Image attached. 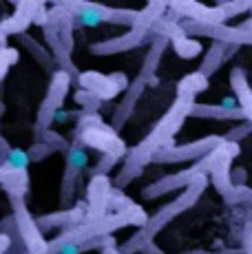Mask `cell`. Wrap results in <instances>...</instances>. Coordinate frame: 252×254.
I'll use <instances>...</instances> for the list:
<instances>
[{
  "label": "cell",
  "mask_w": 252,
  "mask_h": 254,
  "mask_svg": "<svg viewBox=\"0 0 252 254\" xmlns=\"http://www.w3.org/2000/svg\"><path fill=\"white\" fill-rule=\"evenodd\" d=\"M192 104H195L192 97H177L175 104L171 106V111L155 124V128L151 133L139 141L135 148L126 150L124 168L120 170L118 177H115V190H122L133 182V179H137L139 175L144 173V168L151 164V157L157 150L166 148V146H173V139H175L177 130L182 128L184 120L190 115Z\"/></svg>",
  "instance_id": "obj_1"
},
{
  "label": "cell",
  "mask_w": 252,
  "mask_h": 254,
  "mask_svg": "<svg viewBox=\"0 0 252 254\" xmlns=\"http://www.w3.org/2000/svg\"><path fill=\"white\" fill-rule=\"evenodd\" d=\"M206 186H208V177L203 175V177H199L197 182H192L188 188H184V192L179 194L175 201H171L168 206L159 208V212H155L153 217H148L146 221H144V226L118 248V252L120 254H137L146 243H151L153 239L162 232L164 226H168L173 219H177L182 212H186L188 208L195 206L197 199H199L201 192L206 190Z\"/></svg>",
  "instance_id": "obj_2"
},
{
  "label": "cell",
  "mask_w": 252,
  "mask_h": 254,
  "mask_svg": "<svg viewBox=\"0 0 252 254\" xmlns=\"http://www.w3.org/2000/svg\"><path fill=\"white\" fill-rule=\"evenodd\" d=\"M69 86H71V77L62 71H56L51 75V82H49V91H47L45 100H42L40 109H38V117H36V126H33V135H40L45 130L51 128L53 124V115L62 109L64 104V97L69 93Z\"/></svg>",
  "instance_id": "obj_3"
},
{
  "label": "cell",
  "mask_w": 252,
  "mask_h": 254,
  "mask_svg": "<svg viewBox=\"0 0 252 254\" xmlns=\"http://www.w3.org/2000/svg\"><path fill=\"white\" fill-rule=\"evenodd\" d=\"M224 144L221 135H210L197 141H190L186 146H166V148L157 150L151 157V164H179V162H199L208 153Z\"/></svg>",
  "instance_id": "obj_4"
},
{
  "label": "cell",
  "mask_w": 252,
  "mask_h": 254,
  "mask_svg": "<svg viewBox=\"0 0 252 254\" xmlns=\"http://www.w3.org/2000/svg\"><path fill=\"white\" fill-rule=\"evenodd\" d=\"M179 29L184 31V36H199V38H210L221 45H250L252 47V31H246L241 27H226V24H197L190 20H182Z\"/></svg>",
  "instance_id": "obj_5"
},
{
  "label": "cell",
  "mask_w": 252,
  "mask_h": 254,
  "mask_svg": "<svg viewBox=\"0 0 252 254\" xmlns=\"http://www.w3.org/2000/svg\"><path fill=\"white\" fill-rule=\"evenodd\" d=\"M80 141L86 146H91V148H98L100 153H104V155H113V157H118V159L126 155L124 141L120 139V135L106 124L91 126V128H84V130H80V133H75L71 144H80Z\"/></svg>",
  "instance_id": "obj_6"
},
{
  "label": "cell",
  "mask_w": 252,
  "mask_h": 254,
  "mask_svg": "<svg viewBox=\"0 0 252 254\" xmlns=\"http://www.w3.org/2000/svg\"><path fill=\"white\" fill-rule=\"evenodd\" d=\"M77 84L82 86L84 91H89L91 95H95L100 102L111 100L118 93H122L128 89V77L122 75V73H113V75H100L95 71H84L77 75Z\"/></svg>",
  "instance_id": "obj_7"
},
{
  "label": "cell",
  "mask_w": 252,
  "mask_h": 254,
  "mask_svg": "<svg viewBox=\"0 0 252 254\" xmlns=\"http://www.w3.org/2000/svg\"><path fill=\"white\" fill-rule=\"evenodd\" d=\"M64 155H66V164H64V175H62V186H60V201L62 206H69L73 201L77 177L89 166V155H86V150L80 144H71Z\"/></svg>",
  "instance_id": "obj_8"
},
{
  "label": "cell",
  "mask_w": 252,
  "mask_h": 254,
  "mask_svg": "<svg viewBox=\"0 0 252 254\" xmlns=\"http://www.w3.org/2000/svg\"><path fill=\"white\" fill-rule=\"evenodd\" d=\"M203 175H206V170H203L201 164L197 162L192 168L179 170V173H175V175H168V177H162V179H157L155 184L146 186V188L142 190V194H144V199H157V197H162V194H168V192H175V190L188 188L192 182H197V179L203 177ZM206 177H208V175H206Z\"/></svg>",
  "instance_id": "obj_9"
},
{
  "label": "cell",
  "mask_w": 252,
  "mask_h": 254,
  "mask_svg": "<svg viewBox=\"0 0 252 254\" xmlns=\"http://www.w3.org/2000/svg\"><path fill=\"white\" fill-rule=\"evenodd\" d=\"M153 33L151 29L146 27H133L128 29L126 33L122 36H115V38H109V40L104 42H93V45L89 47V51L93 53V56H111V53H124V51H130V49L144 45V42H151Z\"/></svg>",
  "instance_id": "obj_10"
},
{
  "label": "cell",
  "mask_w": 252,
  "mask_h": 254,
  "mask_svg": "<svg viewBox=\"0 0 252 254\" xmlns=\"http://www.w3.org/2000/svg\"><path fill=\"white\" fill-rule=\"evenodd\" d=\"M86 219V203H75L73 208L60 210V212H51V214H42V217H36V226L40 232L47 230H64V228L77 226Z\"/></svg>",
  "instance_id": "obj_11"
},
{
  "label": "cell",
  "mask_w": 252,
  "mask_h": 254,
  "mask_svg": "<svg viewBox=\"0 0 252 254\" xmlns=\"http://www.w3.org/2000/svg\"><path fill=\"white\" fill-rule=\"evenodd\" d=\"M113 190L109 177H91L89 188H86V219H100L106 214V203H109V194Z\"/></svg>",
  "instance_id": "obj_12"
},
{
  "label": "cell",
  "mask_w": 252,
  "mask_h": 254,
  "mask_svg": "<svg viewBox=\"0 0 252 254\" xmlns=\"http://www.w3.org/2000/svg\"><path fill=\"white\" fill-rule=\"evenodd\" d=\"M171 11H175L179 18H188L190 22L197 24H224L226 18L219 7H203L197 2H166Z\"/></svg>",
  "instance_id": "obj_13"
},
{
  "label": "cell",
  "mask_w": 252,
  "mask_h": 254,
  "mask_svg": "<svg viewBox=\"0 0 252 254\" xmlns=\"http://www.w3.org/2000/svg\"><path fill=\"white\" fill-rule=\"evenodd\" d=\"M40 4L42 2H18L16 11L0 20V31H2L4 36H20V33H27V29L33 24V18H36V11L40 9Z\"/></svg>",
  "instance_id": "obj_14"
},
{
  "label": "cell",
  "mask_w": 252,
  "mask_h": 254,
  "mask_svg": "<svg viewBox=\"0 0 252 254\" xmlns=\"http://www.w3.org/2000/svg\"><path fill=\"white\" fill-rule=\"evenodd\" d=\"M144 91H146V84H144L142 77H135V80L128 84L124 100L120 102V106H115V113H113V126H111V128H113L115 133H118L126 122H128V117L133 115L135 104H137L139 97L144 95Z\"/></svg>",
  "instance_id": "obj_15"
},
{
  "label": "cell",
  "mask_w": 252,
  "mask_h": 254,
  "mask_svg": "<svg viewBox=\"0 0 252 254\" xmlns=\"http://www.w3.org/2000/svg\"><path fill=\"white\" fill-rule=\"evenodd\" d=\"M230 86L235 91L237 106L241 109V113L248 122H252V86L248 84V77L244 73V66H235L230 71Z\"/></svg>",
  "instance_id": "obj_16"
},
{
  "label": "cell",
  "mask_w": 252,
  "mask_h": 254,
  "mask_svg": "<svg viewBox=\"0 0 252 254\" xmlns=\"http://www.w3.org/2000/svg\"><path fill=\"white\" fill-rule=\"evenodd\" d=\"M239 47H232V45H221V42H212L210 49L206 51V56H203V62L199 66V75L201 77H210L212 73H215L217 69H221V64H224L226 60H230L232 56H235V51Z\"/></svg>",
  "instance_id": "obj_17"
},
{
  "label": "cell",
  "mask_w": 252,
  "mask_h": 254,
  "mask_svg": "<svg viewBox=\"0 0 252 254\" xmlns=\"http://www.w3.org/2000/svg\"><path fill=\"white\" fill-rule=\"evenodd\" d=\"M18 38V42H20V47L22 49H27V53L33 58V60L38 62V64L42 66L47 73H56V62H53V58H51V53H49V49H47L42 42H38L33 36H29V33H20V36H16Z\"/></svg>",
  "instance_id": "obj_18"
},
{
  "label": "cell",
  "mask_w": 252,
  "mask_h": 254,
  "mask_svg": "<svg viewBox=\"0 0 252 254\" xmlns=\"http://www.w3.org/2000/svg\"><path fill=\"white\" fill-rule=\"evenodd\" d=\"M166 47H168V38H164V36L151 38V47H148L146 58H144V62H142V71H139V75H137L144 80V84H146V80H151L155 75V71H157V66H159V60H162V53L166 51Z\"/></svg>",
  "instance_id": "obj_19"
},
{
  "label": "cell",
  "mask_w": 252,
  "mask_h": 254,
  "mask_svg": "<svg viewBox=\"0 0 252 254\" xmlns=\"http://www.w3.org/2000/svg\"><path fill=\"white\" fill-rule=\"evenodd\" d=\"M188 117H203V120H226V122H239V120H246L241 109H235V111H226L221 109L219 104H199L195 102L190 109V115Z\"/></svg>",
  "instance_id": "obj_20"
},
{
  "label": "cell",
  "mask_w": 252,
  "mask_h": 254,
  "mask_svg": "<svg viewBox=\"0 0 252 254\" xmlns=\"http://www.w3.org/2000/svg\"><path fill=\"white\" fill-rule=\"evenodd\" d=\"M208 89V80L201 77L199 73H190V75L182 77L177 84V97H192L195 100L197 93L206 91Z\"/></svg>",
  "instance_id": "obj_21"
},
{
  "label": "cell",
  "mask_w": 252,
  "mask_h": 254,
  "mask_svg": "<svg viewBox=\"0 0 252 254\" xmlns=\"http://www.w3.org/2000/svg\"><path fill=\"white\" fill-rule=\"evenodd\" d=\"M171 45L175 49V53L179 58H186V60H192V58H197L201 53V45L195 40V38H188L184 36V31L179 33V36L171 38Z\"/></svg>",
  "instance_id": "obj_22"
},
{
  "label": "cell",
  "mask_w": 252,
  "mask_h": 254,
  "mask_svg": "<svg viewBox=\"0 0 252 254\" xmlns=\"http://www.w3.org/2000/svg\"><path fill=\"white\" fill-rule=\"evenodd\" d=\"M36 141H45L47 146H49V148L53 150V153H66V150H69V141H66L64 137H62L60 133H56V130H45V133H40L36 137Z\"/></svg>",
  "instance_id": "obj_23"
},
{
  "label": "cell",
  "mask_w": 252,
  "mask_h": 254,
  "mask_svg": "<svg viewBox=\"0 0 252 254\" xmlns=\"http://www.w3.org/2000/svg\"><path fill=\"white\" fill-rule=\"evenodd\" d=\"M0 166H4V168H13V170H27V166H29V155H27V150H22V148H11L7 157L0 162Z\"/></svg>",
  "instance_id": "obj_24"
},
{
  "label": "cell",
  "mask_w": 252,
  "mask_h": 254,
  "mask_svg": "<svg viewBox=\"0 0 252 254\" xmlns=\"http://www.w3.org/2000/svg\"><path fill=\"white\" fill-rule=\"evenodd\" d=\"M130 206H135L128 197L122 192V190H111L109 194V203H106V212H122V210H128Z\"/></svg>",
  "instance_id": "obj_25"
},
{
  "label": "cell",
  "mask_w": 252,
  "mask_h": 254,
  "mask_svg": "<svg viewBox=\"0 0 252 254\" xmlns=\"http://www.w3.org/2000/svg\"><path fill=\"white\" fill-rule=\"evenodd\" d=\"M73 100H75V104L82 106V113H95V111L100 109V104H102L98 97L91 95V93L84 91V89H77L75 95H73Z\"/></svg>",
  "instance_id": "obj_26"
},
{
  "label": "cell",
  "mask_w": 252,
  "mask_h": 254,
  "mask_svg": "<svg viewBox=\"0 0 252 254\" xmlns=\"http://www.w3.org/2000/svg\"><path fill=\"white\" fill-rule=\"evenodd\" d=\"M248 135H252V122L237 124L235 128H230L226 135H221V137H224V141H228V144H239V141H244Z\"/></svg>",
  "instance_id": "obj_27"
},
{
  "label": "cell",
  "mask_w": 252,
  "mask_h": 254,
  "mask_svg": "<svg viewBox=\"0 0 252 254\" xmlns=\"http://www.w3.org/2000/svg\"><path fill=\"white\" fill-rule=\"evenodd\" d=\"M16 62H18V49H13V47L0 49V82L4 80L9 66H13Z\"/></svg>",
  "instance_id": "obj_28"
},
{
  "label": "cell",
  "mask_w": 252,
  "mask_h": 254,
  "mask_svg": "<svg viewBox=\"0 0 252 254\" xmlns=\"http://www.w3.org/2000/svg\"><path fill=\"white\" fill-rule=\"evenodd\" d=\"M118 162H120V159L113 157V155H104L102 159H98L95 168L91 170V177H106V175L115 168V164H118Z\"/></svg>",
  "instance_id": "obj_29"
},
{
  "label": "cell",
  "mask_w": 252,
  "mask_h": 254,
  "mask_svg": "<svg viewBox=\"0 0 252 254\" xmlns=\"http://www.w3.org/2000/svg\"><path fill=\"white\" fill-rule=\"evenodd\" d=\"M221 13H224V18H235L237 13H244V11H250L252 9V2H221L219 4Z\"/></svg>",
  "instance_id": "obj_30"
},
{
  "label": "cell",
  "mask_w": 252,
  "mask_h": 254,
  "mask_svg": "<svg viewBox=\"0 0 252 254\" xmlns=\"http://www.w3.org/2000/svg\"><path fill=\"white\" fill-rule=\"evenodd\" d=\"M27 155H29V162H42L45 157L53 155V150L45 144V141H33V146L27 150Z\"/></svg>",
  "instance_id": "obj_31"
},
{
  "label": "cell",
  "mask_w": 252,
  "mask_h": 254,
  "mask_svg": "<svg viewBox=\"0 0 252 254\" xmlns=\"http://www.w3.org/2000/svg\"><path fill=\"white\" fill-rule=\"evenodd\" d=\"M228 177H230L232 188H246V182H248V173H246V168H232Z\"/></svg>",
  "instance_id": "obj_32"
},
{
  "label": "cell",
  "mask_w": 252,
  "mask_h": 254,
  "mask_svg": "<svg viewBox=\"0 0 252 254\" xmlns=\"http://www.w3.org/2000/svg\"><path fill=\"white\" fill-rule=\"evenodd\" d=\"M219 106H221V109H226V111H235V109H239V106H237L235 95H228V97H224Z\"/></svg>",
  "instance_id": "obj_33"
},
{
  "label": "cell",
  "mask_w": 252,
  "mask_h": 254,
  "mask_svg": "<svg viewBox=\"0 0 252 254\" xmlns=\"http://www.w3.org/2000/svg\"><path fill=\"white\" fill-rule=\"evenodd\" d=\"M9 250H11V239L0 232V254H9Z\"/></svg>",
  "instance_id": "obj_34"
},
{
  "label": "cell",
  "mask_w": 252,
  "mask_h": 254,
  "mask_svg": "<svg viewBox=\"0 0 252 254\" xmlns=\"http://www.w3.org/2000/svg\"><path fill=\"white\" fill-rule=\"evenodd\" d=\"M139 252H142V254H164V252H162V248H157V246H155V241L146 243V246H144Z\"/></svg>",
  "instance_id": "obj_35"
},
{
  "label": "cell",
  "mask_w": 252,
  "mask_h": 254,
  "mask_svg": "<svg viewBox=\"0 0 252 254\" xmlns=\"http://www.w3.org/2000/svg\"><path fill=\"white\" fill-rule=\"evenodd\" d=\"M9 150H11V146H9V141L4 139L2 135H0V162H2V159L9 155Z\"/></svg>",
  "instance_id": "obj_36"
},
{
  "label": "cell",
  "mask_w": 252,
  "mask_h": 254,
  "mask_svg": "<svg viewBox=\"0 0 252 254\" xmlns=\"http://www.w3.org/2000/svg\"><path fill=\"white\" fill-rule=\"evenodd\" d=\"M102 254H120V252H118V246H109V248H104V250H102Z\"/></svg>",
  "instance_id": "obj_37"
},
{
  "label": "cell",
  "mask_w": 252,
  "mask_h": 254,
  "mask_svg": "<svg viewBox=\"0 0 252 254\" xmlns=\"http://www.w3.org/2000/svg\"><path fill=\"white\" fill-rule=\"evenodd\" d=\"M4 47H7V36L0 31V49H4Z\"/></svg>",
  "instance_id": "obj_38"
},
{
  "label": "cell",
  "mask_w": 252,
  "mask_h": 254,
  "mask_svg": "<svg viewBox=\"0 0 252 254\" xmlns=\"http://www.w3.org/2000/svg\"><path fill=\"white\" fill-rule=\"evenodd\" d=\"M2 115H4V104L0 102V117H2Z\"/></svg>",
  "instance_id": "obj_39"
},
{
  "label": "cell",
  "mask_w": 252,
  "mask_h": 254,
  "mask_svg": "<svg viewBox=\"0 0 252 254\" xmlns=\"http://www.w3.org/2000/svg\"><path fill=\"white\" fill-rule=\"evenodd\" d=\"M188 254H210V252H203V250H197V252H188Z\"/></svg>",
  "instance_id": "obj_40"
}]
</instances>
